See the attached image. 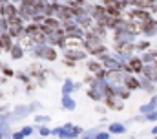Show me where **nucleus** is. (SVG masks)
Wrapping results in <instances>:
<instances>
[{
  "label": "nucleus",
  "instance_id": "23",
  "mask_svg": "<svg viewBox=\"0 0 157 139\" xmlns=\"http://www.w3.org/2000/svg\"><path fill=\"white\" fill-rule=\"evenodd\" d=\"M39 130H40L42 136H49V134H51V130H49L48 126H39Z\"/></svg>",
  "mask_w": 157,
  "mask_h": 139
},
{
  "label": "nucleus",
  "instance_id": "1",
  "mask_svg": "<svg viewBox=\"0 0 157 139\" xmlns=\"http://www.w3.org/2000/svg\"><path fill=\"white\" fill-rule=\"evenodd\" d=\"M64 59L78 62V61H86L88 59V53L82 48H78V50H64Z\"/></svg>",
  "mask_w": 157,
  "mask_h": 139
},
{
  "label": "nucleus",
  "instance_id": "27",
  "mask_svg": "<svg viewBox=\"0 0 157 139\" xmlns=\"http://www.w3.org/2000/svg\"><path fill=\"white\" fill-rule=\"evenodd\" d=\"M13 137H15V139H22V137H24V136H22V134H20V132H17V134H15V136H13Z\"/></svg>",
  "mask_w": 157,
  "mask_h": 139
},
{
  "label": "nucleus",
  "instance_id": "30",
  "mask_svg": "<svg viewBox=\"0 0 157 139\" xmlns=\"http://www.w3.org/2000/svg\"><path fill=\"white\" fill-rule=\"evenodd\" d=\"M152 64H154V66H155V68H157V59H155V61H154V62H152Z\"/></svg>",
  "mask_w": 157,
  "mask_h": 139
},
{
  "label": "nucleus",
  "instance_id": "31",
  "mask_svg": "<svg viewBox=\"0 0 157 139\" xmlns=\"http://www.w3.org/2000/svg\"><path fill=\"white\" fill-rule=\"evenodd\" d=\"M154 134H157V126H155V128H154Z\"/></svg>",
  "mask_w": 157,
  "mask_h": 139
},
{
  "label": "nucleus",
  "instance_id": "21",
  "mask_svg": "<svg viewBox=\"0 0 157 139\" xmlns=\"http://www.w3.org/2000/svg\"><path fill=\"white\" fill-rule=\"evenodd\" d=\"M2 73H4V77L7 79V77H15V71L9 68V66H2V70H0Z\"/></svg>",
  "mask_w": 157,
  "mask_h": 139
},
{
  "label": "nucleus",
  "instance_id": "7",
  "mask_svg": "<svg viewBox=\"0 0 157 139\" xmlns=\"http://www.w3.org/2000/svg\"><path fill=\"white\" fill-rule=\"evenodd\" d=\"M13 44H15L13 38L6 33V31L0 33V50H2V51H9V50L13 48Z\"/></svg>",
  "mask_w": 157,
  "mask_h": 139
},
{
  "label": "nucleus",
  "instance_id": "12",
  "mask_svg": "<svg viewBox=\"0 0 157 139\" xmlns=\"http://www.w3.org/2000/svg\"><path fill=\"white\" fill-rule=\"evenodd\" d=\"M154 110H157V97H155V95H154V97H152L146 104H143V106L139 108V112H141V113H148V112H154Z\"/></svg>",
  "mask_w": 157,
  "mask_h": 139
},
{
  "label": "nucleus",
  "instance_id": "32",
  "mask_svg": "<svg viewBox=\"0 0 157 139\" xmlns=\"http://www.w3.org/2000/svg\"><path fill=\"white\" fill-rule=\"evenodd\" d=\"M86 139H88V137H86Z\"/></svg>",
  "mask_w": 157,
  "mask_h": 139
},
{
  "label": "nucleus",
  "instance_id": "5",
  "mask_svg": "<svg viewBox=\"0 0 157 139\" xmlns=\"http://www.w3.org/2000/svg\"><path fill=\"white\" fill-rule=\"evenodd\" d=\"M141 73H143L144 79H148V81H152V82L157 81V68L154 64H144L143 70H141Z\"/></svg>",
  "mask_w": 157,
  "mask_h": 139
},
{
  "label": "nucleus",
  "instance_id": "18",
  "mask_svg": "<svg viewBox=\"0 0 157 139\" xmlns=\"http://www.w3.org/2000/svg\"><path fill=\"white\" fill-rule=\"evenodd\" d=\"M88 97H90L91 101H95V103L102 101V93H101L99 90H95V88H90V90H88Z\"/></svg>",
  "mask_w": 157,
  "mask_h": 139
},
{
  "label": "nucleus",
  "instance_id": "20",
  "mask_svg": "<svg viewBox=\"0 0 157 139\" xmlns=\"http://www.w3.org/2000/svg\"><path fill=\"white\" fill-rule=\"evenodd\" d=\"M13 113H15V117H26L29 113V108L28 106H17Z\"/></svg>",
  "mask_w": 157,
  "mask_h": 139
},
{
  "label": "nucleus",
  "instance_id": "19",
  "mask_svg": "<svg viewBox=\"0 0 157 139\" xmlns=\"http://www.w3.org/2000/svg\"><path fill=\"white\" fill-rule=\"evenodd\" d=\"M112 134H124L126 132V128H124V125H121V123H113V125H110V128H108Z\"/></svg>",
  "mask_w": 157,
  "mask_h": 139
},
{
  "label": "nucleus",
  "instance_id": "22",
  "mask_svg": "<svg viewBox=\"0 0 157 139\" xmlns=\"http://www.w3.org/2000/svg\"><path fill=\"white\" fill-rule=\"evenodd\" d=\"M144 119H146V121H157V110L144 113Z\"/></svg>",
  "mask_w": 157,
  "mask_h": 139
},
{
  "label": "nucleus",
  "instance_id": "33",
  "mask_svg": "<svg viewBox=\"0 0 157 139\" xmlns=\"http://www.w3.org/2000/svg\"><path fill=\"white\" fill-rule=\"evenodd\" d=\"M155 82H157V81H155Z\"/></svg>",
  "mask_w": 157,
  "mask_h": 139
},
{
  "label": "nucleus",
  "instance_id": "10",
  "mask_svg": "<svg viewBox=\"0 0 157 139\" xmlns=\"http://www.w3.org/2000/svg\"><path fill=\"white\" fill-rule=\"evenodd\" d=\"M42 26H46L48 30L55 31L57 28H60V20H59L57 17H46V18H44V22H42Z\"/></svg>",
  "mask_w": 157,
  "mask_h": 139
},
{
  "label": "nucleus",
  "instance_id": "15",
  "mask_svg": "<svg viewBox=\"0 0 157 139\" xmlns=\"http://www.w3.org/2000/svg\"><path fill=\"white\" fill-rule=\"evenodd\" d=\"M62 108L64 110H75V99L71 95H62Z\"/></svg>",
  "mask_w": 157,
  "mask_h": 139
},
{
  "label": "nucleus",
  "instance_id": "25",
  "mask_svg": "<svg viewBox=\"0 0 157 139\" xmlns=\"http://www.w3.org/2000/svg\"><path fill=\"white\" fill-rule=\"evenodd\" d=\"M37 121H40V123L42 121H48V115H37Z\"/></svg>",
  "mask_w": 157,
  "mask_h": 139
},
{
  "label": "nucleus",
  "instance_id": "24",
  "mask_svg": "<svg viewBox=\"0 0 157 139\" xmlns=\"http://www.w3.org/2000/svg\"><path fill=\"white\" fill-rule=\"evenodd\" d=\"M31 130H33V126H24V130H22L20 134H22V136H29V134H31Z\"/></svg>",
  "mask_w": 157,
  "mask_h": 139
},
{
  "label": "nucleus",
  "instance_id": "8",
  "mask_svg": "<svg viewBox=\"0 0 157 139\" xmlns=\"http://www.w3.org/2000/svg\"><path fill=\"white\" fill-rule=\"evenodd\" d=\"M7 53L11 55V59H13V61H20V59L24 57L26 50H24V48H22V46L18 44V42H15V44H13V48H11V50H9Z\"/></svg>",
  "mask_w": 157,
  "mask_h": 139
},
{
  "label": "nucleus",
  "instance_id": "14",
  "mask_svg": "<svg viewBox=\"0 0 157 139\" xmlns=\"http://www.w3.org/2000/svg\"><path fill=\"white\" fill-rule=\"evenodd\" d=\"M139 84H141V90H144L146 93H152V92H155V82H152V81L144 79V77L139 81Z\"/></svg>",
  "mask_w": 157,
  "mask_h": 139
},
{
  "label": "nucleus",
  "instance_id": "13",
  "mask_svg": "<svg viewBox=\"0 0 157 139\" xmlns=\"http://www.w3.org/2000/svg\"><path fill=\"white\" fill-rule=\"evenodd\" d=\"M157 0H130V6L137 7V9H148L152 4H155Z\"/></svg>",
  "mask_w": 157,
  "mask_h": 139
},
{
  "label": "nucleus",
  "instance_id": "6",
  "mask_svg": "<svg viewBox=\"0 0 157 139\" xmlns=\"http://www.w3.org/2000/svg\"><path fill=\"white\" fill-rule=\"evenodd\" d=\"M13 15H17V6H15V4L6 2L4 6H0V17H2V18H9V17H13Z\"/></svg>",
  "mask_w": 157,
  "mask_h": 139
},
{
  "label": "nucleus",
  "instance_id": "17",
  "mask_svg": "<svg viewBox=\"0 0 157 139\" xmlns=\"http://www.w3.org/2000/svg\"><path fill=\"white\" fill-rule=\"evenodd\" d=\"M73 90H75L73 81H71V79H66V81H64V84H62V95H70Z\"/></svg>",
  "mask_w": 157,
  "mask_h": 139
},
{
  "label": "nucleus",
  "instance_id": "2",
  "mask_svg": "<svg viewBox=\"0 0 157 139\" xmlns=\"http://www.w3.org/2000/svg\"><path fill=\"white\" fill-rule=\"evenodd\" d=\"M122 86H124L128 92H135V90H141L139 79H137V75H133V73H126V75H124Z\"/></svg>",
  "mask_w": 157,
  "mask_h": 139
},
{
  "label": "nucleus",
  "instance_id": "26",
  "mask_svg": "<svg viewBox=\"0 0 157 139\" xmlns=\"http://www.w3.org/2000/svg\"><path fill=\"white\" fill-rule=\"evenodd\" d=\"M97 139H108V134H99Z\"/></svg>",
  "mask_w": 157,
  "mask_h": 139
},
{
  "label": "nucleus",
  "instance_id": "3",
  "mask_svg": "<svg viewBox=\"0 0 157 139\" xmlns=\"http://www.w3.org/2000/svg\"><path fill=\"white\" fill-rule=\"evenodd\" d=\"M82 48V38L75 35H66L64 42H62V50H78Z\"/></svg>",
  "mask_w": 157,
  "mask_h": 139
},
{
  "label": "nucleus",
  "instance_id": "4",
  "mask_svg": "<svg viewBox=\"0 0 157 139\" xmlns=\"http://www.w3.org/2000/svg\"><path fill=\"white\" fill-rule=\"evenodd\" d=\"M139 31H141V35H144V37H154V35L157 33V20L150 18L148 22H144V24L139 28Z\"/></svg>",
  "mask_w": 157,
  "mask_h": 139
},
{
  "label": "nucleus",
  "instance_id": "16",
  "mask_svg": "<svg viewBox=\"0 0 157 139\" xmlns=\"http://www.w3.org/2000/svg\"><path fill=\"white\" fill-rule=\"evenodd\" d=\"M133 46H135V51H148L152 42L150 40H137V42H133Z\"/></svg>",
  "mask_w": 157,
  "mask_h": 139
},
{
  "label": "nucleus",
  "instance_id": "28",
  "mask_svg": "<svg viewBox=\"0 0 157 139\" xmlns=\"http://www.w3.org/2000/svg\"><path fill=\"white\" fill-rule=\"evenodd\" d=\"M7 2H11V4H15V6H18V4L22 2V0H7Z\"/></svg>",
  "mask_w": 157,
  "mask_h": 139
},
{
  "label": "nucleus",
  "instance_id": "29",
  "mask_svg": "<svg viewBox=\"0 0 157 139\" xmlns=\"http://www.w3.org/2000/svg\"><path fill=\"white\" fill-rule=\"evenodd\" d=\"M2 99H4V92L0 90V101H2Z\"/></svg>",
  "mask_w": 157,
  "mask_h": 139
},
{
  "label": "nucleus",
  "instance_id": "9",
  "mask_svg": "<svg viewBox=\"0 0 157 139\" xmlns=\"http://www.w3.org/2000/svg\"><path fill=\"white\" fill-rule=\"evenodd\" d=\"M102 101L106 104V108H110V110H122L124 108L122 101H119L117 97H104Z\"/></svg>",
  "mask_w": 157,
  "mask_h": 139
},
{
  "label": "nucleus",
  "instance_id": "11",
  "mask_svg": "<svg viewBox=\"0 0 157 139\" xmlns=\"http://www.w3.org/2000/svg\"><path fill=\"white\" fill-rule=\"evenodd\" d=\"M86 70H88L91 75H95L99 70H102V64H101V61H97V59H90V61H86Z\"/></svg>",
  "mask_w": 157,
  "mask_h": 139
}]
</instances>
